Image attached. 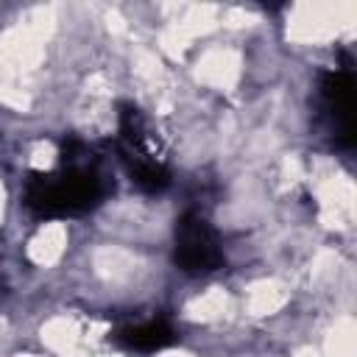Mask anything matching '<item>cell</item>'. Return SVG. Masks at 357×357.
I'll return each mask as SVG.
<instances>
[{"label":"cell","mask_w":357,"mask_h":357,"mask_svg":"<svg viewBox=\"0 0 357 357\" xmlns=\"http://www.w3.org/2000/svg\"><path fill=\"white\" fill-rule=\"evenodd\" d=\"M178 257L190 271H209L218 262V248L204 220H187L178 231Z\"/></svg>","instance_id":"obj_1"}]
</instances>
